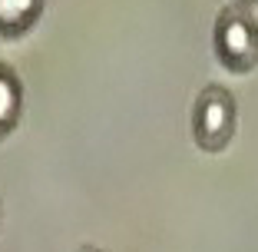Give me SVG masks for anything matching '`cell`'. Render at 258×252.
I'll use <instances>...</instances> for the list:
<instances>
[{"mask_svg": "<svg viewBox=\"0 0 258 252\" xmlns=\"http://www.w3.org/2000/svg\"><path fill=\"white\" fill-rule=\"evenodd\" d=\"M215 57L232 73H248L258 67V23L245 7H222L215 17Z\"/></svg>", "mask_w": 258, "mask_h": 252, "instance_id": "6da1fadb", "label": "cell"}, {"mask_svg": "<svg viewBox=\"0 0 258 252\" xmlns=\"http://www.w3.org/2000/svg\"><path fill=\"white\" fill-rule=\"evenodd\" d=\"M235 123H238V110H235V96L225 86H205L196 96L192 107V136L196 146L205 153H222L232 136H235Z\"/></svg>", "mask_w": 258, "mask_h": 252, "instance_id": "7a4b0ae2", "label": "cell"}, {"mask_svg": "<svg viewBox=\"0 0 258 252\" xmlns=\"http://www.w3.org/2000/svg\"><path fill=\"white\" fill-rule=\"evenodd\" d=\"M46 0H0V37L17 40L40 20Z\"/></svg>", "mask_w": 258, "mask_h": 252, "instance_id": "3957f363", "label": "cell"}, {"mask_svg": "<svg viewBox=\"0 0 258 252\" xmlns=\"http://www.w3.org/2000/svg\"><path fill=\"white\" fill-rule=\"evenodd\" d=\"M20 113H23V86H20V77L17 70L0 63V139L10 136L20 123Z\"/></svg>", "mask_w": 258, "mask_h": 252, "instance_id": "277c9868", "label": "cell"}, {"mask_svg": "<svg viewBox=\"0 0 258 252\" xmlns=\"http://www.w3.org/2000/svg\"><path fill=\"white\" fill-rule=\"evenodd\" d=\"M80 252H99V249H80Z\"/></svg>", "mask_w": 258, "mask_h": 252, "instance_id": "5b68a950", "label": "cell"}, {"mask_svg": "<svg viewBox=\"0 0 258 252\" xmlns=\"http://www.w3.org/2000/svg\"><path fill=\"white\" fill-rule=\"evenodd\" d=\"M242 4H258V0H242Z\"/></svg>", "mask_w": 258, "mask_h": 252, "instance_id": "8992f818", "label": "cell"}]
</instances>
